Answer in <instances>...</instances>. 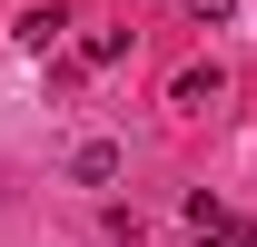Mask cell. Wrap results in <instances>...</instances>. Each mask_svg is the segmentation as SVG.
Returning a JSON list of instances; mask_svg holds the SVG:
<instances>
[{"label":"cell","instance_id":"obj_1","mask_svg":"<svg viewBox=\"0 0 257 247\" xmlns=\"http://www.w3.org/2000/svg\"><path fill=\"white\" fill-rule=\"evenodd\" d=\"M60 30H69V10H60V0H30V10L10 20V40H20V50H60Z\"/></svg>","mask_w":257,"mask_h":247},{"label":"cell","instance_id":"obj_2","mask_svg":"<svg viewBox=\"0 0 257 247\" xmlns=\"http://www.w3.org/2000/svg\"><path fill=\"white\" fill-rule=\"evenodd\" d=\"M119 168H128V158H119V139H79V149H69V178H79V188H109Z\"/></svg>","mask_w":257,"mask_h":247},{"label":"cell","instance_id":"obj_3","mask_svg":"<svg viewBox=\"0 0 257 247\" xmlns=\"http://www.w3.org/2000/svg\"><path fill=\"white\" fill-rule=\"evenodd\" d=\"M218 89H227L218 69H178V79H168V99H178V109H208V99H218Z\"/></svg>","mask_w":257,"mask_h":247},{"label":"cell","instance_id":"obj_4","mask_svg":"<svg viewBox=\"0 0 257 247\" xmlns=\"http://www.w3.org/2000/svg\"><path fill=\"white\" fill-rule=\"evenodd\" d=\"M79 60H89V69H119V60H128V30H89V40H79Z\"/></svg>","mask_w":257,"mask_h":247},{"label":"cell","instance_id":"obj_5","mask_svg":"<svg viewBox=\"0 0 257 247\" xmlns=\"http://www.w3.org/2000/svg\"><path fill=\"white\" fill-rule=\"evenodd\" d=\"M188 20H208V30H218V20H237V0H188Z\"/></svg>","mask_w":257,"mask_h":247},{"label":"cell","instance_id":"obj_6","mask_svg":"<svg viewBox=\"0 0 257 247\" xmlns=\"http://www.w3.org/2000/svg\"><path fill=\"white\" fill-rule=\"evenodd\" d=\"M198 247H227V237H198Z\"/></svg>","mask_w":257,"mask_h":247}]
</instances>
